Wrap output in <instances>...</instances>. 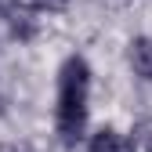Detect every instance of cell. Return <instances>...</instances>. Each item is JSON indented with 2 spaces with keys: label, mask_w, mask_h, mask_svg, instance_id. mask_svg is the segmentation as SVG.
<instances>
[{
  "label": "cell",
  "mask_w": 152,
  "mask_h": 152,
  "mask_svg": "<svg viewBox=\"0 0 152 152\" xmlns=\"http://www.w3.org/2000/svg\"><path fill=\"white\" fill-rule=\"evenodd\" d=\"M87 102H91V65L80 54H69L58 69V105H54V127L65 145H76L83 138Z\"/></svg>",
  "instance_id": "6da1fadb"
},
{
  "label": "cell",
  "mask_w": 152,
  "mask_h": 152,
  "mask_svg": "<svg viewBox=\"0 0 152 152\" xmlns=\"http://www.w3.org/2000/svg\"><path fill=\"white\" fill-rule=\"evenodd\" d=\"M130 65L141 80H152V40L148 36H134L130 40Z\"/></svg>",
  "instance_id": "7a4b0ae2"
},
{
  "label": "cell",
  "mask_w": 152,
  "mask_h": 152,
  "mask_svg": "<svg viewBox=\"0 0 152 152\" xmlns=\"http://www.w3.org/2000/svg\"><path fill=\"white\" fill-rule=\"evenodd\" d=\"M91 152H134V141H127L120 130L102 127L98 134L91 138Z\"/></svg>",
  "instance_id": "3957f363"
},
{
  "label": "cell",
  "mask_w": 152,
  "mask_h": 152,
  "mask_svg": "<svg viewBox=\"0 0 152 152\" xmlns=\"http://www.w3.org/2000/svg\"><path fill=\"white\" fill-rule=\"evenodd\" d=\"M11 4L26 7V11H62L69 0H11Z\"/></svg>",
  "instance_id": "277c9868"
},
{
  "label": "cell",
  "mask_w": 152,
  "mask_h": 152,
  "mask_svg": "<svg viewBox=\"0 0 152 152\" xmlns=\"http://www.w3.org/2000/svg\"><path fill=\"white\" fill-rule=\"evenodd\" d=\"M116 4H127V0H116Z\"/></svg>",
  "instance_id": "5b68a950"
},
{
  "label": "cell",
  "mask_w": 152,
  "mask_h": 152,
  "mask_svg": "<svg viewBox=\"0 0 152 152\" xmlns=\"http://www.w3.org/2000/svg\"><path fill=\"white\" fill-rule=\"evenodd\" d=\"M148 152H152V148H148Z\"/></svg>",
  "instance_id": "8992f818"
}]
</instances>
